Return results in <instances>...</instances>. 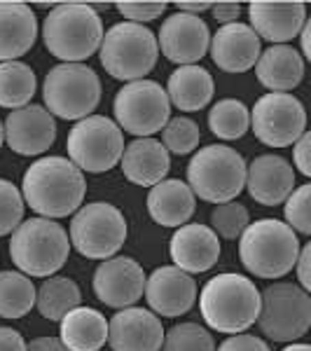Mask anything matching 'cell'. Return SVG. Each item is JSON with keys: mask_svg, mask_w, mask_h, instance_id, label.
<instances>
[{"mask_svg": "<svg viewBox=\"0 0 311 351\" xmlns=\"http://www.w3.org/2000/svg\"><path fill=\"white\" fill-rule=\"evenodd\" d=\"M87 195L84 173L66 157H42L26 169L21 180L24 204L40 218H66L82 206Z\"/></svg>", "mask_w": 311, "mask_h": 351, "instance_id": "obj_1", "label": "cell"}, {"mask_svg": "<svg viewBox=\"0 0 311 351\" xmlns=\"http://www.w3.org/2000/svg\"><path fill=\"white\" fill-rule=\"evenodd\" d=\"M199 311L211 330L239 335L258 321L260 291L256 281L241 274H218L199 293Z\"/></svg>", "mask_w": 311, "mask_h": 351, "instance_id": "obj_2", "label": "cell"}, {"mask_svg": "<svg viewBox=\"0 0 311 351\" xmlns=\"http://www.w3.org/2000/svg\"><path fill=\"white\" fill-rule=\"evenodd\" d=\"M42 43L49 54L64 64H82L99 52L103 40V21L92 5L64 3L49 10L42 21Z\"/></svg>", "mask_w": 311, "mask_h": 351, "instance_id": "obj_3", "label": "cell"}, {"mask_svg": "<svg viewBox=\"0 0 311 351\" xmlns=\"http://www.w3.org/2000/svg\"><path fill=\"white\" fill-rule=\"evenodd\" d=\"M299 239L284 220L262 218L248 223L239 237V258L244 267L260 279H279L295 269Z\"/></svg>", "mask_w": 311, "mask_h": 351, "instance_id": "obj_4", "label": "cell"}, {"mask_svg": "<svg viewBox=\"0 0 311 351\" xmlns=\"http://www.w3.org/2000/svg\"><path fill=\"white\" fill-rule=\"evenodd\" d=\"M71 253L68 232L56 220H21L10 239V258L26 276H54Z\"/></svg>", "mask_w": 311, "mask_h": 351, "instance_id": "obj_5", "label": "cell"}, {"mask_svg": "<svg viewBox=\"0 0 311 351\" xmlns=\"http://www.w3.org/2000/svg\"><path fill=\"white\" fill-rule=\"evenodd\" d=\"M99 56L108 75L122 82H136L145 80V75L155 68L160 47L148 26L120 21L103 33Z\"/></svg>", "mask_w": 311, "mask_h": 351, "instance_id": "obj_6", "label": "cell"}, {"mask_svg": "<svg viewBox=\"0 0 311 351\" xmlns=\"http://www.w3.org/2000/svg\"><path fill=\"white\" fill-rule=\"evenodd\" d=\"M192 195L211 204H225L239 197L246 185V160L229 145H206L188 164Z\"/></svg>", "mask_w": 311, "mask_h": 351, "instance_id": "obj_7", "label": "cell"}, {"mask_svg": "<svg viewBox=\"0 0 311 351\" xmlns=\"http://www.w3.org/2000/svg\"><path fill=\"white\" fill-rule=\"evenodd\" d=\"M45 110L61 120H84L101 101L99 75L84 64H59L45 75Z\"/></svg>", "mask_w": 311, "mask_h": 351, "instance_id": "obj_8", "label": "cell"}, {"mask_svg": "<svg viewBox=\"0 0 311 351\" xmlns=\"http://www.w3.org/2000/svg\"><path fill=\"white\" fill-rule=\"evenodd\" d=\"M260 332L271 342H297L311 328V298L297 284H271L260 293Z\"/></svg>", "mask_w": 311, "mask_h": 351, "instance_id": "obj_9", "label": "cell"}, {"mask_svg": "<svg viewBox=\"0 0 311 351\" xmlns=\"http://www.w3.org/2000/svg\"><path fill=\"white\" fill-rule=\"evenodd\" d=\"M129 234L124 213L112 204L92 202L73 213L71 243L80 256L89 260L115 258Z\"/></svg>", "mask_w": 311, "mask_h": 351, "instance_id": "obj_10", "label": "cell"}, {"mask_svg": "<svg viewBox=\"0 0 311 351\" xmlns=\"http://www.w3.org/2000/svg\"><path fill=\"white\" fill-rule=\"evenodd\" d=\"M68 160L80 171L103 173L120 164L124 152V136L110 117L89 115L71 129L66 141Z\"/></svg>", "mask_w": 311, "mask_h": 351, "instance_id": "obj_11", "label": "cell"}, {"mask_svg": "<svg viewBox=\"0 0 311 351\" xmlns=\"http://www.w3.org/2000/svg\"><path fill=\"white\" fill-rule=\"evenodd\" d=\"M115 124L127 134L138 138L162 132L164 124L171 120V104H169L166 89L155 80H136L127 82L115 94Z\"/></svg>", "mask_w": 311, "mask_h": 351, "instance_id": "obj_12", "label": "cell"}, {"mask_svg": "<svg viewBox=\"0 0 311 351\" xmlns=\"http://www.w3.org/2000/svg\"><path fill=\"white\" fill-rule=\"evenodd\" d=\"M251 129L269 148H288L307 132V110L293 94H264L251 110Z\"/></svg>", "mask_w": 311, "mask_h": 351, "instance_id": "obj_13", "label": "cell"}, {"mask_svg": "<svg viewBox=\"0 0 311 351\" xmlns=\"http://www.w3.org/2000/svg\"><path fill=\"white\" fill-rule=\"evenodd\" d=\"M157 47L169 61L178 66H195L208 54L211 31L206 21L197 14H169L157 31Z\"/></svg>", "mask_w": 311, "mask_h": 351, "instance_id": "obj_14", "label": "cell"}, {"mask_svg": "<svg viewBox=\"0 0 311 351\" xmlns=\"http://www.w3.org/2000/svg\"><path fill=\"white\" fill-rule=\"evenodd\" d=\"M145 300L152 314L176 319L195 307L197 302V281L192 274L178 269L176 265L157 267L150 276H145Z\"/></svg>", "mask_w": 311, "mask_h": 351, "instance_id": "obj_15", "label": "cell"}, {"mask_svg": "<svg viewBox=\"0 0 311 351\" xmlns=\"http://www.w3.org/2000/svg\"><path fill=\"white\" fill-rule=\"evenodd\" d=\"M145 291V271L132 258H108L94 271V293L105 307H134Z\"/></svg>", "mask_w": 311, "mask_h": 351, "instance_id": "obj_16", "label": "cell"}, {"mask_svg": "<svg viewBox=\"0 0 311 351\" xmlns=\"http://www.w3.org/2000/svg\"><path fill=\"white\" fill-rule=\"evenodd\" d=\"M5 143L16 155L36 157L47 152L56 141V122L42 106H24L12 110L3 124Z\"/></svg>", "mask_w": 311, "mask_h": 351, "instance_id": "obj_17", "label": "cell"}, {"mask_svg": "<svg viewBox=\"0 0 311 351\" xmlns=\"http://www.w3.org/2000/svg\"><path fill=\"white\" fill-rule=\"evenodd\" d=\"M164 332L160 316L143 307L120 309L108 321L110 351H162Z\"/></svg>", "mask_w": 311, "mask_h": 351, "instance_id": "obj_18", "label": "cell"}, {"mask_svg": "<svg viewBox=\"0 0 311 351\" xmlns=\"http://www.w3.org/2000/svg\"><path fill=\"white\" fill-rule=\"evenodd\" d=\"M248 19L260 40L271 45H286L299 36L307 24V5L304 3H279V0H253L248 3Z\"/></svg>", "mask_w": 311, "mask_h": 351, "instance_id": "obj_19", "label": "cell"}, {"mask_svg": "<svg viewBox=\"0 0 311 351\" xmlns=\"http://www.w3.org/2000/svg\"><path fill=\"white\" fill-rule=\"evenodd\" d=\"M295 169L281 155H260L246 164L248 195L262 206H279L295 190Z\"/></svg>", "mask_w": 311, "mask_h": 351, "instance_id": "obj_20", "label": "cell"}, {"mask_svg": "<svg viewBox=\"0 0 311 351\" xmlns=\"http://www.w3.org/2000/svg\"><path fill=\"white\" fill-rule=\"evenodd\" d=\"M213 64L225 73H246L258 64L260 54V38L248 24H227L220 26L218 33H213L208 45Z\"/></svg>", "mask_w": 311, "mask_h": 351, "instance_id": "obj_21", "label": "cell"}, {"mask_svg": "<svg viewBox=\"0 0 311 351\" xmlns=\"http://www.w3.org/2000/svg\"><path fill=\"white\" fill-rule=\"evenodd\" d=\"M169 253L178 269L188 274H201L208 271L220 258V239L206 225L188 223L176 230L169 243Z\"/></svg>", "mask_w": 311, "mask_h": 351, "instance_id": "obj_22", "label": "cell"}, {"mask_svg": "<svg viewBox=\"0 0 311 351\" xmlns=\"http://www.w3.org/2000/svg\"><path fill=\"white\" fill-rule=\"evenodd\" d=\"M120 167L129 183L152 188L166 178L169 169H171V157L160 141L148 136V138H136L124 145Z\"/></svg>", "mask_w": 311, "mask_h": 351, "instance_id": "obj_23", "label": "cell"}, {"mask_svg": "<svg viewBox=\"0 0 311 351\" xmlns=\"http://www.w3.org/2000/svg\"><path fill=\"white\" fill-rule=\"evenodd\" d=\"M38 38V19L26 3L0 0V64L31 52Z\"/></svg>", "mask_w": 311, "mask_h": 351, "instance_id": "obj_24", "label": "cell"}, {"mask_svg": "<svg viewBox=\"0 0 311 351\" xmlns=\"http://www.w3.org/2000/svg\"><path fill=\"white\" fill-rule=\"evenodd\" d=\"M197 206V197L190 185L178 178H164L152 185L148 195V211L152 220L162 228H183L188 225Z\"/></svg>", "mask_w": 311, "mask_h": 351, "instance_id": "obj_25", "label": "cell"}, {"mask_svg": "<svg viewBox=\"0 0 311 351\" xmlns=\"http://www.w3.org/2000/svg\"><path fill=\"white\" fill-rule=\"evenodd\" d=\"M256 75L262 87L274 94H288L304 77V59L290 45H271L260 54Z\"/></svg>", "mask_w": 311, "mask_h": 351, "instance_id": "obj_26", "label": "cell"}, {"mask_svg": "<svg viewBox=\"0 0 311 351\" xmlns=\"http://www.w3.org/2000/svg\"><path fill=\"white\" fill-rule=\"evenodd\" d=\"M59 339L71 351H101L108 342V321L99 309L75 307L59 321Z\"/></svg>", "mask_w": 311, "mask_h": 351, "instance_id": "obj_27", "label": "cell"}, {"mask_svg": "<svg viewBox=\"0 0 311 351\" xmlns=\"http://www.w3.org/2000/svg\"><path fill=\"white\" fill-rule=\"evenodd\" d=\"M213 77L201 66H178V71L171 73L166 84L169 104L176 106L183 112H197L206 108L213 99Z\"/></svg>", "mask_w": 311, "mask_h": 351, "instance_id": "obj_28", "label": "cell"}, {"mask_svg": "<svg viewBox=\"0 0 311 351\" xmlns=\"http://www.w3.org/2000/svg\"><path fill=\"white\" fill-rule=\"evenodd\" d=\"M38 77L24 61H3L0 64V108H24L36 96Z\"/></svg>", "mask_w": 311, "mask_h": 351, "instance_id": "obj_29", "label": "cell"}, {"mask_svg": "<svg viewBox=\"0 0 311 351\" xmlns=\"http://www.w3.org/2000/svg\"><path fill=\"white\" fill-rule=\"evenodd\" d=\"M80 288L68 276H49V279H45L36 295V307L42 319L47 321H61L71 309L80 307Z\"/></svg>", "mask_w": 311, "mask_h": 351, "instance_id": "obj_30", "label": "cell"}, {"mask_svg": "<svg viewBox=\"0 0 311 351\" xmlns=\"http://www.w3.org/2000/svg\"><path fill=\"white\" fill-rule=\"evenodd\" d=\"M36 286L21 271H0V316L21 319L36 307Z\"/></svg>", "mask_w": 311, "mask_h": 351, "instance_id": "obj_31", "label": "cell"}, {"mask_svg": "<svg viewBox=\"0 0 311 351\" xmlns=\"http://www.w3.org/2000/svg\"><path fill=\"white\" fill-rule=\"evenodd\" d=\"M211 134L223 141H236L251 129V110L239 99H223L208 112Z\"/></svg>", "mask_w": 311, "mask_h": 351, "instance_id": "obj_32", "label": "cell"}, {"mask_svg": "<svg viewBox=\"0 0 311 351\" xmlns=\"http://www.w3.org/2000/svg\"><path fill=\"white\" fill-rule=\"evenodd\" d=\"M162 351H216V339L199 324H178L164 332Z\"/></svg>", "mask_w": 311, "mask_h": 351, "instance_id": "obj_33", "label": "cell"}, {"mask_svg": "<svg viewBox=\"0 0 311 351\" xmlns=\"http://www.w3.org/2000/svg\"><path fill=\"white\" fill-rule=\"evenodd\" d=\"M199 138H201V132H199V127H197V122L190 120V117L178 115L164 124L160 143L166 148V152L188 155V152H195L199 148Z\"/></svg>", "mask_w": 311, "mask_h": 351, "instance_id": "obj_34", "label": "cell"}, {"mask_svg": "<svg viewBox=\"0 0 311 351\" xmlns=\"http://www.w3.org/2000/svg\"><path fill=\"white\" fill-rule=\"evenodd\" d=\"M248 223H251L248 208L239 202L216 204V208L211 211V230L223 239H239L248 228Z\"/></svg>", "mask_w": 311, "mask_h": 351, "instance_id": "obj_35", "label": "cell"}, {"mask_svg": "<svg viewBox=\"0 0 311 351\" xmlns=\"http://www.w3.org/2000/svg\"><path fill=\"white\" fill-rule=\"evenodd\" d=\"M286 225L295 234L309 237L311 234V185L304 183L290 192V197L284 202Z\"/></svg>", "mask_w": 311, "mask_h": 351, "instance_id": "obj_36", "label": "cell"}, {"mask_svg": "<svg viewBox=\"0 0 311 351\" xmlns=\"http://www.w3.org/2000/svg\"><path fill=\"white\" fill-rule=\"evenodd\" d=\"M24 220V197L14 183L0 178V237H8Z\"/></svg>", "mask_w": 311, "mask_h": 351, "instance_id": "obj_37", "label": "cell"}, {"mask_svg": "<svg viewBox=\"0 0 311 351\" xmlns=\"http://www.w3.org/2000/svg\"><path fill=\"white\" fill-rule=\"evenodd\" d=\"M115 8L127 21L140 26L166 12V3L162 0H122V3H115Z\"/></svg>", "mask_w": 311, "mask_h": 351, "instance_id": "obj_38", "label": "cell"}, {"mask_svg": "<svg viewBox=\"0 0 311 351\" xmlns=\"http://www.w3.org/2000/svg\"><path fill=\"white\" fill-rule=\"evenodd\" d=\"M216 351H271V349L267 347L264 339L239 332V335H229L220 347H216Z\"/></svg>", "mask_w": 311, "mask_h": 351, "instance_id": "obj_39", "label": "cell"}, {"mask_svg": "<svg viewBox=\"0 0 311 351\" xmlns=\"http://www.w3.org/2000/svg\"><path fill=\"white\" fill-rule=\"evenodd\" d=\"M293 162H295V169L302 176H311V134L304 132L299 138L293 143Z\"/></svg>", "mask_w": 311, "mask_h": 351, "instance_id": "obj_40", "label": "cell"}, {"mask_svg": "<svg viewBox=\"0 0 311 351\" xmlns=\"http://www.w3.org/2000/svg\"><path fill=\"white\" fill-rule=\"evenodd\" d=\"M311 243H304L302 248H299V256L295 260V269H297V281H299V288L302 291H311Z\"/></svg>", "mask_w": 311, "mask_h": 351, "instance_id": "obj_41", "label": "cell"}, {"mask_svg": "<svg viewBox=\"0 0 311 351\" xmlns=\"http://www.w3.org/2000/svg\"><path fill=\"white\" fill-rule=\"evenodd\" d=\"M213 19L218 24L227 26V24H236L239 21V14H241V5L239 3H216L213 5Z\"/></svg>", "mask_w": 311, "mask_h": 351, "instance_id": "obj_42", "label": "cell"}, {"mask_svg": "<svg viewBox=\"0 0 311 351\" xmlns=\"http://www.w3.org/2000/svg\"><path fill=\"white\" fill-rule=\"evenodd\" d=\"M26 339L14 328L0 326V351H26Z\"/></svg>", "mask_w": 311, "mask_h": 351, "instance_id": "obj_43", "label": "cell"}, {"mask_svg": "<svg viewBox=\"0 0 311 351\" xmlns=\"http://www.w3.org/2000/svg\"><path fill=\"white\" fill-rule=\"evenodd\" d=\"M26 351H71V349L64 347V342L59 337H36L31 339Z\"/></svg>", "mask_w": 311, "mask_h": 351, "instance_id": "obj_44", "label": "cell"}, {"mask_svg": "<svg viewBox=\"0 0 311 351\" xmlns=\"http://www.w3.org/2000/svg\"><path fill=\"white\" fill-rule=\"evenodd\" d=\"M176 8H178V12L199 16V12H206V10H211L213 3H188V0H178Z\"/></svg>", "mask_w": 311, "mask_h": 351, "instance_id": "obj_45", "label": "cell"}, {"mask_svg": "<svg viewBox=\"0 0 311 351\" xmlns=\"http://www.w3.org/2000/svg\"><path fill=\"white\" fill-rule=\"evenodd\" d=\"M309 33H311V21L307 19V24L299 31V40H302V54L304 59H311V47H309Z\"/></svg>", "mask_w": 311, "mask_h": 351, "instance_id": "obj_46", "label": "cell"}, {"mask_svg": "<svg viewBox=\"0 0 311 351\" xmlns=\"http://www.w3.org/2000/svg\"><path fill=\"white\" fill-rule=\"evenodd\" d=\"M281 351H311L309 344H304V342H290L286 349H281Z\"/></svg>", "mask_w": 311, "mask_h": 351, "instance_id": "obj_47", "label": "cell"}, {"mask_svg": "<svg viewBox=\"0 0 311 351\" xmlns=\"http://www.w3.org/2000/svg\"><path fill=\"white\" fill-rule=\"evenodd\" d=\"M5 143V129H3V122H0V148H3Z\"/></svg>", "mask_w": 311, "mask_h": 351, "instance_id": "obj_48", "label": "cell"}]
</instances>
